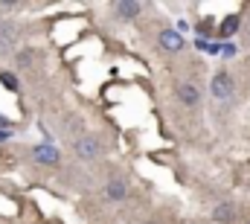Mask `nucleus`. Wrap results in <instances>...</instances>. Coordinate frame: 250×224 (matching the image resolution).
Here are the masks:
<instances>
[{
  "instance_id": "nucleus-1",
  "label": "nucleus",
  "mask_w": 250,
  "mask_h": 224,
  "mask_svg": "<svg viewBox=\"0 0 250 224\" xmlns=\"http://www.w3.org/2000/svg\"><path fill=\"white\" fill-rule=\"evenodd\" d=\"M99 152H102V146H99L96 137H82V140L76 143V155H79L82 160H96Z\"/></svg>"
},
{
  "instance_id": "nucleus-2",
  "label": "nucleus",
  "mask_w": 250,
  "mask_h": 224,
  "mask_svg": "<svg viewBox=\"0 0 250 224\" xmlns=\"http://www.w3.org/2000/svg\"><path fill=\"white\" fill-rule=\"evenodd\" d=\"M213 96L221 99V102L233 96V79H230L227 73H218V76L213 79Z\"/></svg>"
},
{
  "instance_id": "nucleus-3",
  "label": "nucleus",
  "mask_w": 250,
  "mask_h": 224,
  "mask_svg": "<svg viewBox=\"0 0 250 224\" xmlns=\"http://www.w3.org/2000/svg\"><path fill=\"white\" fill-rule=\"evenodd\" d=\"M32 160L44 163V166H52V163H58V149H52V146H35L32 149Z\"/></svg>"
},
{
  "instance_id": "nucleus-4",
  "label": "nucleus",
  "mask_w": 250,
  "mask_h": 224,
  "mask_svg": "<svg viewBox=\"0 0 250 224\" xmlns=\"http://www.w3.org/2000/svg\"><path fill=\"white\" fill-rule=\"evenodd\" d=\"M160 47H163V50H172V52H178V50L183 47V38H181V32L163 29V32H160Z\"/></svg>"
},
{
  "instance_id": "nucleus-5",
  "label": "nucleus",
  "mask_w": 250,
  "mask_h": 224,
  "mask_svg": "<svg viewBox=\"0 0 250 224\" xmlns=\"http://www.w3.org/2000/svg\"><path fill=\"white\" fill-rule=\"evenodd\" d=\"M178 99H181L183 105H198L201 93H198V87H195V85H189V82H186V85H181V87H178Z\"/></svg>"
},
{
  "instance_id": "nucleus-6",
  "label": "nucleus",
  "mask_w": 250,
  "mask_h": 224,
  "mask_svg": "<svg viewBox=\"0 0 250 224\" xmlns=\"http://www.w3.org/2000/svg\"><path fill=\"white\" fill-rule=\"evenodd\" d=\"M117 12H119V17H128V20H131V17H137V15L143 12V6L128 0V3H117Z\"/></svg>"
},
{
  "instance_id": "nucleus-7",
  "label": "nucleus",
  "mask_w": 250,
  "mask_h": 224,
  "mask_svg": "<svg viewBox=\"0 0 250 224\" xmlns=\"http://www.w3.org/2000/svg\"><path fill=\"white\" fill-rule=\"evenodd\" d=\"M105 192H108V198H114V201H119V198H125V192H128V190H125V184H122V181H111Z\"/></svg>"
},
{
  "instance_id": "nucleus-8",
  "label": "nucleus",
  "mask_w": 250,
  "mask_h": 224,
  "mask_svg": "<svg viewBox=\"0 0 250 224\" xmlns=\"http://www.w3.org/2000/svg\"><path fill=\"white\" fill-rule=\"evenodd\" d=\"M213 216H216V222H230L233 219V207L230 204H221V207H216Z\"/></svg>"
},
{
  "instance_id": "nucleus-9",
  "label": "nucleus",
  "mask_w": 250,
  "mask_h": 224,
  "mask_svg": "<svg viewBox=\"0 0 250 224\" xmlns=\"http://www.w3.org/2000/svg\"><path fill=\"white\" fill-rule=\"evenodd\" d=\"M239 29V17H227L224 23H221V35H233Z\"/></svg>"
},
{
  "instance_id": "nucleus-10",
  "label": "nucleus",
  "mask_w": 250,
  "mask_h": 224,
  "mask_svg": "<svg viewBox=\"0 0 250 224\" xmlns=\"http://www.w3.org/2000/svg\"><path fill=\"white\" fill-rule=\"evenodd\" d=\"M3 85H6V87H12V90L17 87V82H15V76H9V73H3Z\"/></svg>"
},
{
  "instance_id": "nucleus-11",
  "label": "nucleus",
  "mask_w": 250,
  "mask_h": 224,
  "mask_svg": "<svg viewBox=\"0 0 250 224\" xmlns=\"http://www.w3.org/2000/svg\"><path fill=\"white\" fill-rule=\"evenodd\" d=\"M3 140H9V131H0V143H3Z\"/></svg>"
},
{
  "instance_id": "nucleus-12",
  "label": "nucleus",
  "mask_w": 250,
  "mask_h": 224,
  "mask_svg": "<svg viewBox=\"0 0 250 224\" xmlns=\"http://www.w3.org/2000/svg\"><path fill=\"white\" fill-rule=\"evenodd\" d=\"M3 125H6V120H3V117H0V131H3Z\"/></svg>"
}]
</instances>
